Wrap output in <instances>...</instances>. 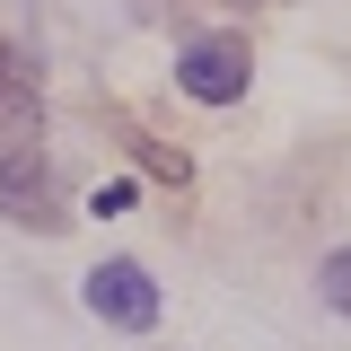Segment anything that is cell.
I'll use <instances>...</instances> for the list:
<instances>
[{
  "instance_id": "obj_1",
  "label": "cell",
  "mask_w": 351,
  "mask_h": 351,
  "mask_svg": "<svg viewBox=\"0 0 351 351\" xmlns=\"http://www.w3.org/2000/svg\"><path fill=\"white\" fill-rule=\"evenodd\" d=\"M246 80H255L246 36H202V44H184V62H176V88H184V97H202V106H237Z\"/></svg>"
},
{
  "instance_id": "obj_2",
  "label": "cell",
  "mask_w": 351,
  "mask_h": 351,
  "mask_svg": "<svg viewBox=\"0 0 351 351\" xmlns=\"http://www.w3.org/2000/svg\"><path fill=\"white\" fill-rule=\"evenodd\" d=\"M88 307H97L106 325H123V334H149V325H158V281H149L141 263L114 255V263L88 272Z\"/></svg>"
},
{
  "instance_id": "obj_3",
  "label": "cell",
  "mask_w": 351,
  "mask_h": 351,
  "mask_svg": "<svg viewBox=\"0 0 351 351\" xmlns=\"http://www.w3.org/2000/svg\"><path fill=\"white\" fill-rule=\"evenodd\" d=\"M0 202H9V219H27V228H62L71 219V211H53V167H44L27 141L0 149Z\"/></svg>"
},
{
  "instance_id": "obj_4",
  "label": "cell",
  "mask_w": 351,
  "mask_h": 351,
  "mask_svg": "<svg viewBox=\"0 0 351 351\" xmlns=\"http://www.w3.org/2000/svg\"><path fill=\"white\" fill-rule=\"evenodd\" d=\"M36 123V71L18 44H0V132H27Z\"/></svg>"
},
{
  "instance_id": "obj_5",
  "label": "cell",
  "mask_w": 351,
  "mask_h": 351,
  "mask_svg": "<svg viewBox=\"0 0 351 351\" xmlns=\"http://www.w3.org/2000/svg\"><path fill=\"white\" fill-rule=\"evenodd\" d=\"M316 290H325V307H351V255H325V263H316Z\"/></svg>"
}]
</instances>
